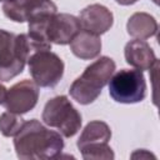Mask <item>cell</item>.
Returning a JSON list of instances; mask_svg holds the SVG:
<instances>
[{
	"mask_svg": "<svg viewBox=\"0 0 160 160\" xmlns=\"http://www.w3.org/2000/svg\"><path fill=\"white\" fill-rule=\"evenodd\" d=\"M35 51L28 34L0 29V80L10 81L22 72L29 56Z\"/></svg>",
	"mask_w": 160,
	"mask_h": 160,
	"instance_id": "3957f363",
	"label": "cell"
},
{
	"mask_svg": "<svg viewBox=\"0 0 160 160\" xmlns=\"http://www.w3.org/2000/svg\"><path fill=\"white\" fill-rule=\"evenodd\" d=\"M115 1L118 4H120V5H132L139 0H115Z\"/></svg>",
	"mask_w": 160,
	"mask_h": 160,
	"instance_id": "d6986e66",
	"label": "cell"
},
{
	"mask_svg": "<svg viewBox=\"0 0 160 160\" xmlns=\"http://www.w3.org/2000/svg\"><path fill=\"white\" fill-rule=\"evenodd\" d=\"M111 139V129L110 126L100 120H94L86 124L80 138L78 139V148H82L90 144L98 142H109Z\"/></svg>",
	"mask_w": 160,
	"mask_h": 160,
	"instance_id": "5bb4252c",
	"label": "cell"
},
{
	"mask_svg": "<svg viewBox=\"0 0 160 160\" xmlns=\"http://www.w3.org/2000/svg\"><path fill=\"white\" fill-rule=\"evenodd\" d=\"M124 55L126 62L140 71L150 70V68L158 60L151 46L142 39L130 40L125 45Z\"/></svg>",
	"mask_w": 160,
	"mask_h": 160,
	"instance_id": "8fae6325",
	"label": "cell"
},
{
	"mask_svg": "<svg viewBox=\"0 0 160 160\" xmlns=\"http://www.w3.org/2000/svg\"><path fill=\"white\" fill-rule=\"evenodd\" d=\"M56 10L52 0H5L2 4L4 15L15 22H25L44 14H55Z\"/></svg>",
	"mask_w": 160,
	"mask_h": 160,
	"instance_id": "ba28073f",
	"label": "cell"
},
{
	"mask_svg": "<svg viewBox=\"0 0 160 160\" xmlns=\"http://www.w3.org/2000/svg\"><path fill=\"white\" fill-rule=\"evenodd\" d=\"M28 65L32 80L41 88H52L62 79L64 61L51 49L34 51L28 59Z\"/></svg>",
	"mask_w": 160,
	"mask_h": 160,
	"instance_id": "8992f818",
	"label": "cell"
},
{
	"mask_svg": "<svg viewBox=\"0 0 160 160\" xmlns=\"http://www.w3.org/2000/svg\"><path fill=\"white\" fill-rule=\"evenodd\" d=\"M81 152V156L85 160H112L115 158L112 149L108 145V142H98V144H90L86 146H82L79 149Z\"/></svg>",
	"mask_w": 160,
	"mask_h": 160,
	"instance_id": "9a60e30c",
	"label": "cell"
},
{
	"mask_svg": "<svg viewBox=\"0 0 160 160\" xmlns=\"http://www.w3.org/2000/svg\"><path fill=\"white\" fill-rule=\"evenodd\" d=\"M80 20L70 14H54L48 24V40L58 45L70 44L71 39L80 31Z\"/></svg>",
	"mask_w": 160,
	"mask_h": 160,
	"instance_id": "9c48e42d",
	"label": "cell"
},
{
	"mask_svg": "<svg viewBox=\"0 0 160 160\" xmlns=\"http://www.w3.org/2000/svg\"><path fill=\"white\" fill-rule=\"evenodd\" d=\"M24 122L25 121L20 116V114L11 111L2 112L0 115V132L6 138L15 136L22 128Z\"/></svg>",
	"mask_w": 160,
	"mask_h": 160,
	"instance_id": "2e32d148",
	"label": "cell"
},
{
	"mask_svg": "<svg viewBox=\"0 0 160 160\" xmlns=\"http://www.w3.org/2000/svg\"><path fill=\"white\" fill-rule=\"evenodd\" d=\"M5 95H6V88L4 85L0 84V105L4 102L5 100Z\"/></svg>",
	"mask_w": 160,
	"mask_h": 160,
	"instance_id": "ac0fdd59",
	"label": "cell"
},
{
	"mask_svg": "<svg viewBox=\"0 0 160 160\" xmlns=\"http://www.w3.org/2000/svg\"><path fill=\"white\" fill-rule=\"evenodd\" d=\"M14 138V148L21 160L59 158L64 149V140L60 132L49 130L36 119L24 122Z\"/></svg>",
	"mask_w": 160,
	"mask_h": 160,
	"instance_id": "6da1fadb",
	"label": "cell"
},
{
	"mask_svg": "<svg viewBox=\"0 0 160 160\" xmlns=\"http://www.w3.org/2000/svg\"><path fill=\"white\" fill-rule=\"evenodd\" d=\"M79 20L84 30L96 35L106 32L114 24L112 12L101 4H91L84 8L80 12Z\"/></svg>",
	"mask_w": 160,
	"mask_h": 160,
	"instance_id": "30bf717a",
	"label": "cell"
},
{
	"mask_svg": "<svg viewBox=\"0 0 160 160\" xmlns=\"http://www.w3.org/2000/svg\"><path fill=\"white\" fill-rule=\"evenodd\" d=\"M71 52L81 60H91L100 55L101 39L88 30H80L70 41Z\"/></svg>",
	"mask_w": 160,
	"mask_h": 160,
	"instance_id": "7c38bea8",
	"label": "cell"
},
{
	"mask_svg": "<svg viewBox=\"0 0 160 160\" xmlns=\"http://www.w3.org/2000/svg\"><path fill=\"white\" fill-rule=\"evenodd\" d=\"M128 34L135 39H149L158 32V22L155 18L148 12L132 14L126 24Z\"/></svg>",
	"mask_w": 160,
	"mask_h": 160,
	"instance_id": "4fadbf2b",
	"label": "cell"
},
{
	"mask_svg": "<svg viewBox=\"0 0 160 160\" xmlns=\"http://www.w3.org/2000/svg\"><path fill=\"white\" fill-rule=\"evenodd\" d=\"M154 2H155V4H158V0H154Z\"/></svg>",
	"mask_w": 160,
	"mask_h": 160,
	"instance_id": "ffe728a7",
	"label": "cell"
},
{
	"mask_svg": "<svg viewBox=\"0 0 160 160\" xmlns=\"http://www.w3.org/2000/svg\"><path fill=\"white\" fill-rule=\"evenodd\" d=\"M115 61L109 56H100L85 68L84 72L74 80L69 92L70 96L81 105L94 102L115 71Z\"/></svg>",
	"mask_w": 160,
	"mask_h": 160,
	"instance_id": "7a4b0ae2",
	"label": "cell"
},
{
	"mask_svg": "<svg viewBox=\"0 0 160 160\" xmlns=\"http://www.w3.org/2000/svg\"><path fill=\"white\" fill-rule=\"evenodd\" d=\"M131 158H132V159H136V158H140V159H149V158H155V156L142 149V150H138L136 152H134V154L131 155Z\"/></svg>",
	"mask_w": 160,
	"mask_h": 160,
	"instance_id": "e0dca14e",
	"label": "cell"
},
{
	"mask_svg": "<svg viewBox=\"0 0 160 160\" xmlns=\"http://www.w3.org/2000/svg\"><path fill=\"white\" fill-rule=\"evenodd\" d=\"M39 85L34 80H21L6 90L4 106L8 111L26 114L35 108L39 99Z\"/></svg>",
	"mask_w": 160,
	"mask_h": 160,
	"instance_id": "52a82bcc",
	"label": "cell"
},
{
	"mask_svg": "<svg viewBox=\"0 0 160 160\" xmlns=\"http://www.w3.org/2000/svg\"><path fill=\"white\" fill-rule=\"evenodd\" d=\"M109 94L116 102H140L146 96V81L142 71L138 69H121L109 80Z\"/></svg>",
	"mask_w": 160,
	"mask_h": 160,
	"instance_id": "5b68a950",
	"label": "cell"
},
{
	"mask_svg": "<svg viewBox=\"0 0 160 160\" xmlns=\"http://www.w3.org/2000/svg\"><path fill=\"white\" fill-rule=\"evenodd\" d=\"M42 121L50 128H56L65 138L74 136L80 130L82 122L81 114L65 95L55 96L45 104Z\"/></svg>",
	"mask_w": 160,
	"mask_h": 160,
	"instance_id": "277c9868",
	"label": "cell"
},
{
	"mask_svg": "<svg viewBox=\"0 0 160 160\" xmlns=\"http://www.w3.org/2000/svg\"><path fill=\"white\" fill-rule=\"evenodd\" d=\"M0 1H5V0H0Z\"/></svg>",
	"mask_w": 160,
	"mask_h": 160,
	"instance_id": "44dd1931",
	"label": "cell"
}]
</instances>
